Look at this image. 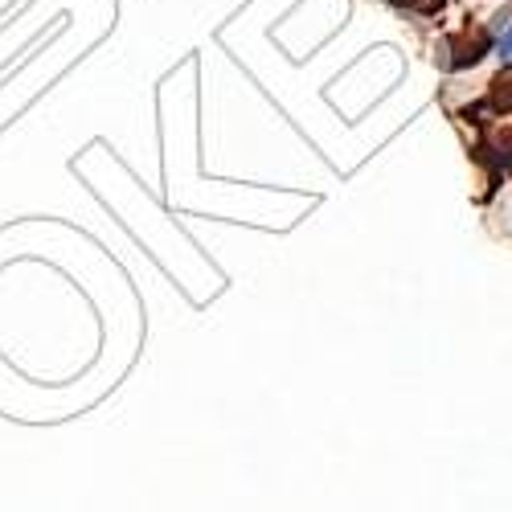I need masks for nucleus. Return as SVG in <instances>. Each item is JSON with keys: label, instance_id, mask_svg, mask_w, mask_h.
Listing matches in <instances>:
<instances>
[{"label": "nucleus", "instance_id": "nucleus-1", "mask_svg": "<svg viewBox=\"0 0 512 512\" xmlns=\"http://www.w3.org/2000/svg\"><path fill=\"white\" fill-rule=\"evenodd\" d=\"M492 50H496V58H500L504 66H512V17L500 25V33H496V46H492Z\"/></svg>", "mask_w": 512, "mask_h": 512}]
</instances>
